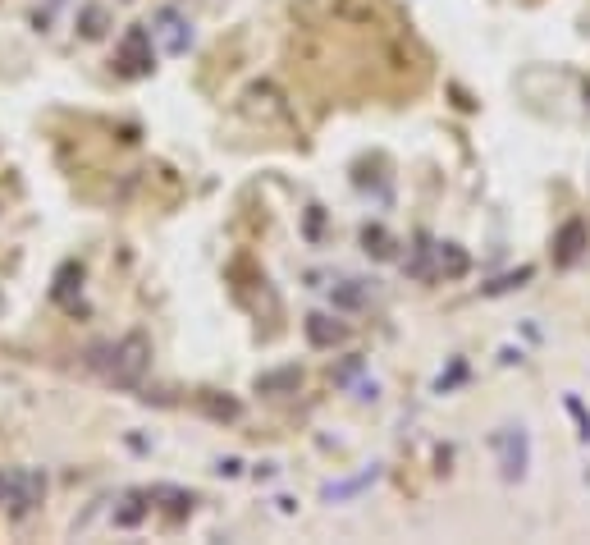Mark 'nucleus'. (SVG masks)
<instances>
[{
  "mask_svg": "<svg viewBox=\"0 0 590 545\" xmlns=\"http://www.w3.org/2000/svg\"><path fill=\"white\" fill-rule=\"evenodd\" d=\"M147 362H151V344L142 335H124V339H115V344H97V349L87 353V367H97L110 385H119V390L142 385Z\"/></svg>",
  "mask_w": 590,
  "mask_h": 545,
  "instance_id": "nucleus-1",
  "label": "nucleus"
},
{
  "mask_svg": "<svg viewBox=\"0 0 590 545\" xmlns=\"http://www.w3.org/2000/svg\"><path fill=\"white\" fill-rule=\"evenodd\" d=\"M494 458H499V472L504 481H522L526 477V463H531V440H526L522 426H499L490 436Z\"/></svg>",
  "mask_w": 590,
  "mask_h": 545,
  "instance_id": "nucleus-2",
  "label": "nucleus"
},
{
  "mask_svg": "<svg viewBox=\"0 0 590 545\" xmlns=\"http://www.w3.org/2000/svg\"><path fill=\"white\" fill-rule=\"evenodd\" d=\"M115 65L124 69L129 78H142V74L156 69V55H151V28H129V33L119 37Z\"/></svg>",
  "mask_w": 590,
  "mask_h": 545,
  "instance_id": "nucleus-3",
  "label": "nucleus"
},
{
  "mask_svg": "<svg viewBox=\"0 0 590 545\" xmlns=\"http://www.w3.org/2000/svg\"><path fill=\"white\" fill-rule=\"evenodd\" d=\"M417 252L421 257L408 266V271L421 275V280H430V275H449L453 280V275L467 271V252L453 248V243H435V248H417Z\"/></svg>",
  "mask_w": 590,
  "mask_h": 545,
  "instance_id": "nucleus-4",
  "label": "nucleus"
},
{
  "mask_svg": "<svg viewBox=\"0 0 590 545\" xmlns=\"http://www.w3.org/2000/svg\"><path fill=\"white\" fill-rule=\"evenodd\" d=\"M5 491H10L14 518H28V513H33L37 504H42L46 481H42V472H28V468H19V472H10V477H5Z\"/></svg>",
  "mask_w": 590,
  "mask_h": 545,
  "instance_id": "nucleus-5",
  "label": "nucleus"
},
{
  "mask_svg": "<svg viewBox=\"0 0 590 545\" xmlns=\"http://www.w3.org/2000/svg\"><path fill=\"white\" fill-rule=\"evenodd\" d=\"M151 37H161V46L170 55H183L188 46H193V28H188V19H183L179 10H161L156 19H151Z\"/></svg>",
  "mask_w": 590,
  "mask_h": 545,
  "instance_id": "nucleus-6",
  "label": "nucleus"
},
{
  "mask_svg": "<svg viewBox=\"0 0 590 545\" xmlns=\"http://www.w3.org/2000/svg\"><path fill=\"white\" fill-rule=\"evenodd\" d=\"M586 243H590L586 225H581V220H568V225L558 229V239H554V262H558V266L581 262V252H586Z\"/></svg>",
  "mask_w": 590,
  "mask_h": 545,
  "instance_id": "nucleus-7",
  "label": "nucleus"
},
{
  "mask_svg": "<svg viewBox=\"0 0 590 545\" xmlns=\"http://www.w3.org/2000/svg\"><path fill=\"white\" fill-rule=\"evenodd\" d=\"M307 339H312L316 349H334V344H344L348 339V326L325 317V312H316V317H307Z\"/></svg>",
  "mask_w": 590,
  "mask_h": 545,
  "instance_id": "nucleus-8",
  "label": "nucleus"
},
{
  "mask_svg": "<svg viewBox=\"0 0 590 545\" xmlns=\"http://www.w3.org/2000/svg\"><path fill=\"white\" fill-rule=\"evenodd\" d=\"M302 371L298 367H284V371H270V376H257V390L261 394H275V390H298Z\"/></svg>",
  "mask_w": 590,
  "mask_h": 545,
  "instance_id": "nucleus-9",
  "label": "nucleus"
},
{
  "mask_svg": "<svg viewBox=\"0 0 590 545\" xmlns=\"http://www.w3.org/2000/svg\"><path fill=\"white\" fill-rule=\"evenodd\" d=\"M147 500H151V495H124V509L115 513V523H119V527H133V523H142V513L151 509Z\"/></svg>",
  "mask_w": 590,
  "mask_h": 545,
  "instance_id": "nucleus-10",
  "label": "nucleus"
},
{
  "mask_svg": "<svg viewBox=\"0 0 590 545\" xmlns=\"http://www.w3.org/2000/svg\"><path fill=\"white\" fill-rule=\"evenodd\" d=\"M362 243H366V252H376V257H389V252H394V243H389V234L380 225H366Z\"/></svg>",
  "mask_w": 590,
  "mask_h": 545,
  "instance_id": "nucleus-11",
  "label": "nucleus"
},
{
  "mask_svg": "<svg viewBox=\"0 0 590 545\" xmlns=\"http://www.w3.org/2000/svg\"><path fill=\"white\" fill-rule=\"evenodd\" d=\"M334 303H339V307H362L366 303V289L357 280H348V284H339V289H334Z\"/></svg>",
  "mask_w": 590,
  "mask_h": 545,
  "instance_id": "nucleus-12",
  "label": "nucleus"
},
{
  "mask_svg": "<svg viewBox=\"0 0 590 545\" xmlns=\"http://www.w3.org/2000/svg\"><path fill=\"white\" fill-rule=\"evenodd\" d=\"M83 33H87V37H97V33H101V14H97V10H87V28H83Z\"/></svg>",
  "mask_w": 590,
  "mask_h": 545,
  "instance_id": "nucleus-13",
  "label": "nucleus"
},
{
  "mask_svg": "<svg viewBox=\"0 0 590 545\" xmlns=\"http://www.w3.org/2000/svg\"><path fill=\"white\" fill-rule=\"evenodd\" d=\"M5 495H10V491H5V477H0V500H5Z\"/></svg>",
  "mask_w": 590,
  "mask_h": 545,
  "instance_id": "nucleus-14",
  "label": "nucleus"
}]
</instances>
